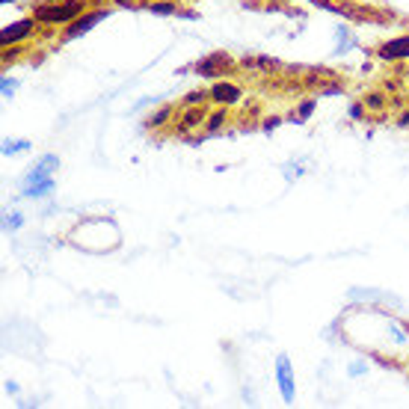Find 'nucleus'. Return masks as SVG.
Segmentation results:
<instances>
[{
    "instance_id": "obj_31",
    "label": "nucleus",
    "mask_w": 409,
    "mask_h": 409,
    "mask_svg": "<svg viewBox=\"0 0 409 409\" xmlns=\"http://www.w3.org/2000/svg\"><path fill=\"white\" fill-rule=\"evenodd\" d=\"M3 392H6V394H21V385H18L15 380H6V383H3Z\"/></svg>"
},
{
    "instance_id": "obj_28",
    "label": "nucleus",
    "mask_w": 409,
    "mask_h": 409,
    "mask_svg": "<svg viewBox=\"0 0 409 409\" xmlns=\"http://www.w3.org/2000/svg\"><path fill=\"white\" fill-rule=\"evenodd\" d=\"M282 122H285V119H279V116H270V119H264V122H261V131H264V134H273V131L279 128Z\"/></svg>"
},
{
    "instance_id": "obj_32",
    "label": "nucleus",
    "mask_w": 409,
    "mask_h": 409,
    "mask_svg": "<svg viewBox=\"0 0 409 409\" xmlns=\"http://www.w3.org/2000/svg\"><path fill=\"white\" fill-rule=\"evenodd\" d=\"M397 128H409V110H403V113L397 116Z\"/></svg>"
},
{
    "instance_id": "obj_8",
    "label": "nucleus",
    "mask_w": 409,
    "mask_h": 409,
    "mask_svg": "<svg viewBox=\"0 0 409 409\" xmlns=\"http://www.w3.org/2000/svg\"><path fill=\"white\" fill-rule=\"evenodd\" d=\"M208 95H211V101H214L217 107H235V104H240L243 90H240L237 83L223 81V77H219L217 83H211V90H208Z\"/></svg>"
},
{
    "instance_id": "obj_14",
    "label": "nucleus",
    "mask_w": 409,
    "mask_h": 409,
    "mask_svg": "<svg viewBox=\"0 0 409 409\" xmlns=\"http://www.w3.org/2000/svg\"><path fill=\"white\" fill-rule=\"evenodd\" d=\"M33 149V142L30 140H3V146H0V154L3 158H15V154H24V151H30Z\"/></svg>"
},
{
    "instance_id": "obj_12",
    "label": "nucleus",
    "mask_w": 409,
    "mask_h": 409,
    "mask_svg": "<svg viewBox=\"0 0 409 409\" xmlns=\"http://www.w3.org/2000/svg\"><path fill=\"white\" fill-rule=\"evenodd\" d=\"M317 110V98H303L300 104H297V110H291L288 116H285V122H294V125H303V122H308L315 116Z\"/></svg>"
},
{
    "instance_id": "obj_18",
    "label": "nucleus",
    "mask_w": 409,
    "mask_h": 409,
    "mask_svg": "<svg viewBox=\"0 0 409 409\" xmlns=\"http://www.w3.org/2000/svg\"><path fill=\"white\" fill-rule=\"evenodd\" d=\"M226 119H228V107L214 110V113L208 116V122H205V131H208V134H217V131L226 125Z\"/></svg>"
},
{
    "instance_id": "obj_19",
    "label": "nucleus",
    "mask_w": 409,
    "mask_h": 409,
    "mask_svg": "<svg viewBox=\"0 0 409 409\" xmlns=\"http://www.w3.org/2000/svg\"><path fill=\"white\" fill-rule=\"evenodd\" d=\"M24 223H27V217L21 211H6L3 214V231H21Z\"/></svg>"
},
{
    "instance_id": "obj_6",
    "label": "nucleus",
    "mask_w": 409,
    "mask_h": 409,
    "mask_svg": "<svg viewBox=\"0 0 409 409\" xmlns=\"http://www.w3.org/2000/svg\"><path fill=\"white\" fill-rule=\"evenodd\" d=\"M57 172H60V158H57L53 151H48V154H42V158L24 172V178H21V187L36 184V181H45V178H53Z\"/></svg>"
},
{
    "instance_id": "obj_1",
    "label": "nucleus",
    "mask_w": 409,
    "mask_h": 409,
    "mask_svg": "<svg viewBox=\"0 0 409 409\" xmlns=\"http://www.w3.org/2000/svg\"><path fill=\"white\" fill-rule=\"evenodd\" d=\"M30 12L42 27H69L86 12V0H39Z\"/></svg>"
},
{
    "instance_id": "obj_10",
    "label": "nucleus",
    "mask_w": 409,
    "mask_h": 409,
    "mask_svg": "<svg viewBox=\"0 0 409 409\" xmlns=\"http://www.w3.org/2000/svg\"><path fill=\"white\" fill-rule=\"evenodd\" d=\"M333 39H335V45H333V53H329L333 60L347 57V53H350L353 48H359V39L353 36V30H350V27H344V24H338V27L333 30Z\"/></svg>"
},
{
    "instance_id": "obj_29",
    "label": "nucleus",
    "mask_w": 409,
    "mask_h": 409,
    "mask_svg": "<svg viewBox=\"0 0 409 409\" xmlns=\"http://www.w3.org/2000/svg\"><path fill=\"white\" fill-rule=\"evenodd\" d=\"M320 95H344V86L333 81V86H320Z\"/></svg>"
},
{
    "instance_id": "obj_13",
    "label": "nucleus",
    "mask_w": 409,
    "mask_h": 409,
    "mask_svg": "<svg viewBox=\"0 0 409 409\" xmlns=\"http://www.w3.org/2000/svg\"><path fill=\"white\" fill-rule=\"evenodd\" d=\"M140 9H146L151 15H172V18L178 15V3H172V0H149V3Z\"/></svg>"
},
{
    "instance_id": "obj_23",
    "label": "nucleus",
    "mask_w": 409,
    "mask_h": 409,
    "mask_svg": "<svg viewBox=\"0 0 409 409\" xmlns=\"http://www.w3.org/2000/svg\"><path fill=\"white\" fill-rule=\"evenodd\" d=\"M365 113H368L365 101H350V107H347V119L350 122H365Z\"/></svg>"
},
{
    "instance_id": "obj_24",
    "label": "nucleus",
    "mask_w": 409,
    "mask_h": 409,
    "mask_svg": "<svg viewBox=\"0 0 409 409\" xmlns=\"http://www.w3.org/2000/svg\"><path fill=\"white\" fill-rule=\"evenodd\" d=\"M371 368H368V362H365V359H353L350 365H347V377H353V380H356V377H362V374H368Z\"/></svg>"
},
{
    "instance_id": "obj_9",
    "label": "nucleus",
    "mask_w": 409,
    "mask_h": 409,
    "mask_svg": "<svg viewBox=\"0 0 409 409\" xmlns=\"http://www.w3.org/2000/svg\"><path fill=\"white\" fill-rule=\"evenodd\" d=\"M347 300L350 303H365V306H374V303H394V306H401V300H397L394 294L380 291V288H350Z\"/></svg>"
},
{
    "instance_id": "obj_21",
    "label": "nucleus",
    "mask_w": 409,
    "mask_h": 409,
    "mask_svg": "<svg viewBox=\"0 0 409 409\" xmlns=\"http://www.w3.org/2000/svg\"><path fill=\"white\" fill-rule=\"evenodd\" d=\"M362 101H365V107H368V110H374V113H380V110H385V104H389L383 92H368Z\"/></svg>"
},
{
    "instance_id": "obj_16",
    "label": "nucleus",
    "mask_w": 409,
    "mask_h": 409,
    "mask_svg": "<svg viewBox=\"0 0 409 409\" xmlns=\"http://www.w3.org/2000/svg\"><path fill=\"white\" fill-rule=\"evenodd\" d=\"M312 6H317V9H324V12H333V15H347V18H353V9L350 6H344V3H338V0H308Z\"/></svg>"
},
{
    "instance_id": "obj_30",
    "label": "nucleus",
    "mask_w": 409,
    "mask_h": 409,
    "mask_svg": "<svg viewBox=\"0 0 409 409\" xmlns=\"http://www.w3.org/2000/svg\"><path fill=\"white\" fill-rule=\"evenodd\" d=\"M175 18H181V21H199L202 15L193 12V9H178V15H175Z\"/></svg>"
},
{
    "instance_id": "obj_4",
    "label": "nucleus",
    "mask_w": 409,
    "mask_h": 409,
    "mask_svg": "<svg viewBox=\"0 0 409 409\" xmlns=\"http://www.w3.org/2000/svg\"><path fill=\"white\" fill-rule=\"evenodd\" d=\"M276 385H279V394H282V403H294L297 401V380H294V362L288 353H279L276 356Z\"/></svg>"
},
{
    "instance_id": "obj_20",
    "label": "nucleus",
    "mask_w": 409,
    "mask_h": 409,
    "mask_svg": "<svg viewBox=\"0 0 409 409\" xmlns=\"http://www.w3.org/2000/svg\"><path fill=\"white\" fill-rule=\"evenodd\" d=\"M172 113H175V107L172 104H163L158 113H151V119H149V128H163L167 122L172 119Z\"/></svg>"
},
{
    "instance_id": "obj_22",
    "label": "nucleus",
    "mask_w": 409,
    "mask_h": 409,
    "mask_svg": "<svg viewBox=\"0 0 409 409\" xmlns=\"http://www.w3.org/2000/svg\"><path fill=\"white\" fill-rule=\"evenodd\" d=\"M205 101H211V95H208L205 90H193V92H187V95L181 98V104H184V107H193V104L202 107Z\"/></svg>"
},
{
    "instance_id": "obj_15",
    "label": "nucleus",
    "mask_w": 409,
    "mask_h": 409,
    "mask_svg": "<svg viewBox=\"0 0 409 409\" xmlns=\"http://www.w3.org/2000/svg\"><path fill=\"white\" fill-rule=\"evenodd\" d=\"M18 77H12V74H0V98H3V104H9L12 98L18 95Z\"/></svg>"
},
{
    "instance_id": "obj_17",
    "label": "nucleus",
    "mask_w": 409,
    "mask_h": 409,
    "mask_svg": "<svg viewBox=\"0 0 409 409\" xmlns=\"http://www.w3.org/2000/svg\"><path fill=\"white\" fill-rule=\"evenodd\" d=\"M202 122H205V113H202V110H199V107H190V110H187V116L181 119L178 131H181V134H187L190 128H199V125H202Z\"/></svg>"
},
{
    "instance_id": "obj_5",
    "label": "nucleus",
    "mask_w": 409,
    "mask_h": 409,
    "mask_svg": "<svg viewBox=\"0 0 409 409\" xmlns=\"http://www.w3.org/2000/svg\"><path fill=\"white\" fill-rule=\"evenodd\" d=\"M36 30H39V21L33 15L18 18V21H12V24H6L3 30H0V45L3 48L24 45V42H30L33 36H36Z\"/></svg>"
},
{
    "instance_id": "obj_11",
    "label": "nucleus",
    "mask_w": 409,
    "mask_h": 409,
    "mask_svg": "<svg viewBox=\"0 0 409 409\" xmlns=\"http://www.w3.org/2000/svg\"><path fill=\"white\" fill-rule=\"evenodd\" d=\"M53 190H57V178H45V181H36V184H27V187H21L18 196L21 199H48Z\"/></svg>"
},
{
    "instance_id": "obj_3",
    "label": "nucleus",
    "mask_w": 409,
    "mask_h": 409,
    "mask_svg": "<svg viewBox=\"0 0 409 409\" xmlns=\"http://www.w3.org/2000/svg\"><path fill=\"white\" fill-rule=\"evenodd\" d=\"M190 69H193L199 77H202V81H219V77H223V72L235 69V60H231L226 51H214V53H208V57L196 60Z\"/></svg>"
},
{
    "instance_id": "obj_26",
    "label": "nucleus",
    "mask_w": 409,
    "mask_h": 409,
    "mask_svg": "<svg viewBox=\"0 0 409 409\" xmlns=\"http://www.w3.org/2000/svg\"><path fill=\"white\" fill-rule=\"evenodd\" d=\"M18 57H21V45H12V48H3V65H12V62H18Z\"/></svg>"
},
{
    "instance_id": "obj_2",
    "label": "nucleus",
    "mask_w": 409,
    "mask_h": 409,
    "mask_svg": "<svg viewBox=\"0 0 409 409\" xmlns=\"http://www.w3.org/2000/svg\"><path fill=\"white\" fill-rule=\"evenodd\" d=\"M110 15H113V9H107V6H101V9H86L81 18H74L69 27H62V39H65V42L81 39V36H86L90 30H95L98 24H101V21H107Z\"/></svg>"
},
{
    "instance_id": "obj_25",
    "label": "nucleus",
    "mask_w": 409,
    "mask_h": 409,
    "mask_svg": "<svg viewBox=\"0 0 409 409\" xmlns=\"http://www.w3.org/2000/svg\"><path fill=\"white\" fill-rule=\"evenodd\" d=\"M306 163H308V160H303V163H297V167H294V163H285V167H282V172H285V178H288V181H297V178H300V175H303V167H306Z\"/></svg>"
},
{
    "instance_id": "obj_7",
    "label": "nucleus",
    "mask_w": 409,
    "mask_h": 409,
    "mask_svg": "<svg viewBox=\"0 0 409 409\" xmlns=\"http://www.w3.org/2000/svg\"><path fill=\"white\" fill-rule=\"evenodd\" d=\"M377 60L383 62H401V60H409V33L406 36H394V39H385L377 45Z\"/></svg>"
},
{
    "instance_id": "obj_33",
    "label": "nucleus",
    "mask_w": 409,
    "mask_h": 409,
    "mask_svg": "<svg viewBox=\"0 0 409 409\" xmlns=\"http://www.w3.org/2000/svg\"><path fill=\"white\" fill-rule=\"evenodd\" d=\"M9 3H18V0H0V6H9Z\"/></svg>"
},
{
    "instance_id": "obj_27",
    "label": "nucleus",
    "mask_w": 409,
    "mask_h": 409,
    "mask_svg": "<svg viewBox=\"0 0 409 409\" xmlns=\"http://www.w3.org/2000/svg\"><path fill=\"white\" fill-rule=\"evenodd\" d=\"M256 69H261V72L279 69V60H273V57H256Z\"/></svg>"
}]
</instances>
